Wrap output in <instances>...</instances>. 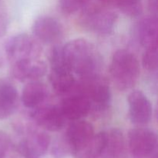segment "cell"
<instances>
[{"mask_svg": "<svg viewBox=\"0 0 158 158\" xmlns=\"http://www.w3.org/2000/svg\"><path fill=\"white\" fill-rule=\"evenodd\" d=\"M63 53L71 72L80 78L98 74L102 58L94 44L85 39H75L63 46Z\"/></svg>", "mask_w": 158, "mask_h": 158, "instance_id": "6da1fadb", "label": "cell"}, {"mask_svg": "<svg viewBox=\"0 0 158 158\" xmlns=\"http://www.w3.org/2000/svg\"><path fill=\"white\" fill-rule=\"evenodd\" d=\"M110 72L117 89L120 91L131 89L140 76L138 59L131 50L118 49L113 55Z\"/></svg>", "mask_w": 158, "mask_h": 158, "instance_id": "7a4b0ae2", "label": "cell"}, {"mask_svg": "<svg viewBox=\"0 0 158 158\" xmlns=\"http://www.w3.org/2000/svg\"><path fill=\"white\" fill-rule=\"evenodd\" d=\"M73 91L80 93L89 100L91 110L102 112L109 107L111 101L110 88L107 80L100 73L80 78Z\"/></svg>", "mask_w": 158, "mask_h": 158, "instance_id": "3957f363", "label": "cell"}, {"mask_svg": "<svg viewBox=\"0 0 158 158\" xmlns=\"http://www.w3.org/2000/svg\"><path fill=\"white\" fill-rule=\"evenodd\" d=\"M117 15L99 5L88 3L81 10L80 23L84 29L100 35L110 34L115 27Z\"/></svg>", "mask_w": 158, "mask_h": 158, "instance_id": "277c9868", "label": "cell"}, {"mask_svg": "<svg viewBox=\"0 0 158 158\" xmlns=\"http://www.w3.org/2000/svg\"><path fill=\"white\" fill-rule=\"evenodd\" d=\"M6 56L11 64L23 60L40 58L42 47L34 36L27 34H18L7 40L5 45Z\"/></svg>", "mask_w": 158, "mask_h": 158, "instance_id": "5b68a950", "label": "cell"}, {"mask_svg": "<svg viewBox=\"0 0 158 158\" xmlns=\"http://www.w3.org/2000/svg\"><path fill=\"white\" fill-rule=\"evenodd\" d=\"M94 135V128L91 123L82 120H74L66 130L64 143L68 151L77 157Z\"/></svg>", "mask_w": 158, "mask_h": 158, "instance_id": "8992f818", "label": "cell"}, {"mask_svg": "<svg viewBox=\"0 0 158 158\" xmlns=\"http://www.w3.org/2000/svg\"><path fill=\"white\" fill-rule=\"evenodd\" d=\"M26 135L19 142L17 149L23 158H40L49 149L50 137L42 130L29 127Z\"/></svg>", "mask_w": 158, "mask_h": 158, "instance_id": "52a82bcc", "label": "cell"}, {"mask_svg": "<svg viewBox=\"0 0 158 158\" xmlns=\"http://www.w3.org/2000/svg\"><path fill=\"white\" fill-rule=\"evenodd\" d=\"M157 146V136L152 130L137 127L129 131L128 147L131 154L135 157L143 158L152 155Z\"/></svg>", "mask_w": 158, "mask_h": 158, "instance_id": "ba28073f", "label": "cell"}, {"mask_svg": "<svg viewBox=\"0 0 158 158\" xmlns=\"http://www.w3.org/2000/svg\"><path fill=\"white\" fill-rule=\"evenodd\" d=\"M31 118L37 127L52 132L63 129L66 120L60 106L50 104H42L34 108Z\"/></svg>", "mask_w": 158, "mask_h": 158, "instance_id": "9c48e42d", "label": "cell"}, {"mask_svg": "<svg viewBox=\"0 0 158 158\" xmlns=\"http://www.w3.org/2000/svg\"><path fill=\"white\" fill-rule=\"evenodd\" d=\"M32 35L39 42L45 44H55L63 36L61 23L48 15H42L35 19L32 27Z\"/></svg>", "mask_w": 158, "mask_h": 158, "instance_id": "30bf717a", "label": "cell"}, {"mask_svg": "<svg viewBox=\"0 0 158 158\" xmlns=\"http://www.w3.org/2000/svg\"><path fill=\"white\" fill-rule=\"evenodd\" d=\"M127 103L129 118L134 124L141 126L149 123L152 117V105L142 91H132L128 96Z\"/></svg>", "mask_w": 158, "mask_h": 158, "instance_id": "8fae6325", "label": "cell"}, {"mask_svg": "<svg viewBox=\"0 0 158 158\" xmlns=\"http://www.w3.org/2000/svg\"><path fill=\"white\" fill-rule=\"evenodd\" d=\"M14 78L20 82L38 80L47 71L46 63L39 59L23 60L12 63L11 68Z\"/></svg>", "mask_w": 158, "mask_h": 158, "instance_id": "7c38bea8", "label": "cell"}, {"mask_svg": "<svg viewBox=\"0 0 158 158\" xmlns=\"http://www.w3.org/2000/svg\"><path fill=\"white\" fill-rule=\"evenodd\" d=\"M60 107L66 119L73 121L81 120L91 112L89 100L81 94L75 91L66 95Z\"/></svg>", "mask_w": 158, "mask_h": 158, "instance_id": "4fadbf2b", "label": "cell"}, {"mask_svg": "<svg viewBox=\"0 0 158 158\" xmlns=\"http://www.w3.org/2000/svg\"><path fill=\"white\" fill-rule=\"evenodd\" d=\"M134 37L137 43L144 49L157 46V18L151 15L142 19L134 27Z\"/></svg>", "mask_w": 158, "mask_h": 158, "instance_id": "5bb4252c", "label": "cell"}, {"mask_svg": "<svg viewBox=\"0 0 158 158\" xmlns=\"http://www.w3.org/2000/svg\"><path fill=\"white\" fill-rule=\"evenodd\" d=\"M18 104L19 94L15 86L8 80H0V120L11 117Z\"/></svg>", "mask_w": 158, "mask_h": 158, "instance_id": "9a60e30c", "label": "cell"}, {"mask_svg": "<svg viewBox=\"0 0 158 158\" xmlns=\"http://www.w3.org/2000/svg\"><path fill=\"white\" fill-rule=\"evenodd\" d=\"M106 133V142L100 158H123L125 155V140L121 131L112 128Z\"/></svg>", "mask_w": 158, "mask_h": 158, "instance_id": "2e32d148", "label": "cell"}, {"mask_svg": "<svg viewBox=\"0 0 158 158\" xmlns=\"http://www.w3.org/2000/svg\"><path fill=\"white\" fill-rule=\"evenodd\" d=\"M47 94V89L44 83L38 80L29 81L22 92V103L26 108L34 109L44 103Z\"/></svg>", "mask_w": 158, "mask_h": 158, "instance_id": "e0dca14e", "label": "cell"}, {"mask_svg": "<svg viewBox=\"0 0 158 158\" xmlns=\"http://www.w3.org/2000/svg\"><path fill=\"white\" fill-rule=\"evenodd\" d=\"M49 81L56 92L61 95H67L70 94L77 84V80L74 77V74L69 71H66V72L50 71Z\"/></svg>", "mask_w": 158, "mask_h": 158, "instance_id": "ac0fdd59", "label": "cell"}, {"mask_svg": "<svg viewBox=\"0 0 158 158\" xmlns=\"http://www.w3.org/2000/svg\"><path fill=\"white\" fill-rule=\"evenodd\" d=\"M106 142L104 131L95 134L87 146L77 155L78 158H100Z\"/></svg>", "mask_w": 158, "mask_h": 158, "instance_id": "d6986e66", "label": "cell"}, {"mask_svg": "<svg viewBox=\"0 0 158 158\" xmlns=\"http://www.w3.org/2000/svg\"><path fill=\"white\" fill-rule=\"evenodd\" d=\"M113 4L124 15L130 17H138L143 13L141 0H110Z\"/></svg>", "mask_w": 158, "mask_h": 158, "instance_id": "ffe728a7", "label": "cell"}, {"mask_svg": "<svg viewBox=\"0 0 158 158\" xmlns=\"http://www.w3.org/2000/svg\"><path fill=\"white\" fill-rule=\"evenodd\" d=\"M143 57H142V64L147 70L154 72L157 69L158 57H157V46H151L144 49Z\"/></svg>", "mask_w": 158, "mask_h": 158, "instance_id": "44dd1931", "label": "cell"}, {"mask_svg": "<svg viewBox=\"0 0 158 158\" xmlns=\"http://www.w3.org/2000/svg\"><path fill=\"white\" fill-rule=\"evenodd\" d=\"M89 0H59V6L62 12L67 15H71L81 11Z\"/></svg>", "mask_w": 158, "mask_h": 158, "instance_id": "7402d4cb", "label": "cell"}, {"mask_svg": "<svg viewBox=\"0 0 158 158\" xmlns=\"http://www.w3.org/2000/svg\"><path fill=\"white\" fill-rule=\"evenodd\" d=\"M10 143V137L8 134L4 131H0V158L6 157L9 151Z\"/></svg>", "mask_w": 158, "mask_h": 158, "instance_id": "603a6c76", "label": "cell"}, {"mask_svg": "<svg viewBox=\"0 0 158 158\" xmlns=\"http://www.w3.org/2000/svg\"><path fill=\"white\" fill-rule=\"evenodd\" d=\"M148 8L151 15L157 16V0H148Z\"/></svg>", "mask_w": 158, "mask_h": 158, "instance_id": "cb8c5ba5", "label": "cell"}, {"mask_svg": "<svg viewBox=\"0 0 158 158\" xmlns=\"http://www.w3.org/2000/svg\"><path fill=\"white\" fill-rule=\"evenodd\" d=\"M3 66H4V57H3L1 50H0V69L3 67Z\"/></svg>", "mask_w": 158, "mask_h": 158, "instance_id": "d4e9b609", "label": "cell"}, {"mask_svg": "<svg viewBox=\"0 0 158 158\" xmlns=\"http://www.w3.org/2000/svg\"><path fill=\"white\" fill-rule=\"evenodd\" d=\"M154 158H157V155H154Z\"/></svg>", "mask_w": 158, "mask_h": 158, "instance_id": "484cf974", "label": "cell"}, {"mask_svg": "<svg viewBox=\"0 0 158 158\" xmlns=\"http://www.w3.org/2000/svg\"><path fill=\"white\" fill-rule=\"evenodd\" d=\"M100 1H105V0H100Z\"/></svg>", "mask_w": 158, "mask_h": 158, "instance_id": "4316f807", "label": "cell"}]
</instances>
